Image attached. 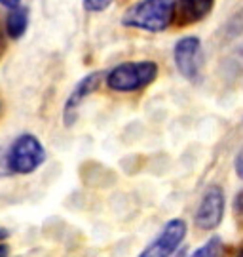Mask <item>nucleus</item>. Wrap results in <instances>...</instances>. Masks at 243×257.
<instances>
[{"instance_id": "nucleus-1", "label": "nucleus", "mask_w": 243, "mask_h": 257, "mask_svg": "<svg viewBox=\"0 0 243 257\" xmlns=\"http://www.w3.org/2000/svg\"><path fill=\"white\" fill-rule=\"evenodd\" d=\"M175 0H143L122 16V25L146 33H162L173 23Z\"/></svg>"}, {"instance_id": "nucleus-2", "label": "nucleus", "mask_w": 243, "mask_h": 257, "mask_svg": "<svg viewBox=\"0 0 243 257\" xmlns=\"http://www.w3.org/2000/svg\"><path fill=\"white\" fill-rule=\"evenodd\" d=\"M158 63L154 61H127L116 65L107 74V86L114 92L129 93L143 90L158 78Z\"/></svg>"}, {"instance_id": "nucleus-3", "label": "nucleus", "mask_w": 243, "mask_h": 257, "mask_svg": "<svg viewBox=\"0 0 243 257\" xmlns=\"http://www.w3.org/2000/svg\"><path fill=\"white\" fill-rule=\"evenodd\" d=\"M44 160L46 149L33 134H21L6 153V168L10 174H33L44 164Z\"/></svg>"}, {"instance_id": "nucleus-4", "label": "nucleus", "mask_w": 243, "mask_h": 257, "mask_svg": "<svg viewBox=\"0 0 243 257\" xmlns=\"http://www.w3.org/2000/svg\"><path fill=\"white\" fill-rule=\"evenodd\" d=\"M173 59L177 65L180 76H184L190 82H198L201 67H203V54H201V42L196 37H184L175 44Z\"/></svg>"}, {"instance_id": "nucleus-5", "label": "nucleus", "mask_w": 243, "mask_h": 257, "mask_svg": "<svg viewBox=\"0 0 243 257\" xmlns=\"http://www.w3.org/2000/svg\"><path fill=\"white\" fill-rule=\"evenodd\" d=\"M186 221L182 219H171L163 225V229L160 230V234L141 251V257H163L171 255L177 251L180 246V242L186 236Z\"/></svg>"}, {"instance_id": "nucleus-6", "label": "nucleus", "mask_w": 243, "mask_h": 257, "mask_svg": "<svg viewBox=\"0 0 243 257\" xmlns=\"http://www.w3.org/2000/svg\"><path fill=\"white\" fill-rule=\"evenodd\" d=\"M224 217V193L218 185H211L201 196L194 221L201 230H213Z\"/></svg>"}, {"instance_id": "nucleus-7", "label": "nucleus", "mask_w": 243, "mask_h": 257, "mask_svg": "<svg viewBox=\"0 0 243 257\" xmlns=\"http://www.w3.org/2000/svg\"><path fill=\"white\" fill-rule=\"evenodd\" d=\"M101 76H103V71H95V73L84 76L80 82L74 86V90H72L71 95L67 97V103H65V107H63L65 126L71 128L72 124L76 122V118H78V109L82 107L84 99H86L90 93H93L95 90H97Z\"/></svg>"}, {"instance_id": "nucleus-8", "label": "nucleus", "mask_w": 243, "mask_h": 257, "mask_svg": "<svg viewBox=\"0 0 243 257\" xmlns=\"http://www.w3.org/2000/svg\"><path fill=\"white\" fill-rule=\"evenodd\" d=\"M215 6V0H175L173 23L177 27H186L207 18Z\"/></svg>"}, {"instance_id": "nucleus-9", "label": "nucleus", "mask_w": 243, "mask_h": 257, "mask_svg": "<svg viewBox=\"0 0 243 257\" xmlns=\"http://www.w3.org/2000/svg\"><path fill=\"white\" fill-rule=\"evenodd\" d=\"M29 27V8L25 6H16V8H10L8 18H6V35L12 40H18L25 35V31Z\"/></svg>"}, {"instance_id": "nucleus-10", "label": "nucleus", "mask_w": 243, "mask_h": 257, "mask_svg": "<svg viewBox=\"0 0 243 257\" xmlns=\"http://www.w3.org/2000/svg\"><path fill=\"white\" fill-rule=\"evenodd\" d=\"M222 251V242H220V236H213L209 238L201 248H198L194 251L196 257H205V255H218Z\"/></svg>"}, {"instance_id": "nucleus-11", "label": "nucleus", "mask_w": 243, "mask_h": 257, "mask_svg": "<svg viewBox=\"0 0 243 257\" xmlns=\"http://www.w3.org/2000/svg\"><path fill=\"white\" fill-rule=\"evenodd\" d=\"M232 210H234V219L237 221V225L243 229V191L235 194L234 204H232Z\"/></svg>"}, {"instance_id": "nucleus-12", "label": "nucleus", "mask_w": 243, "mask_h": 257, "mask_svg": "<svg viewBox=\"0 0 243 257\" xmlns=\"http://www.w3.org/2000/svg\"><path fill=\"white\" fill-rule=\"evenodd\" d=\"M112 2L114 0H84V8H86V12H103Z\"/></svg>"}, {"instance_id": "nucleus-13", "label": "nucleus", "mask_w": 243, "mask_h": 257, "mask_svg": "<svg viewBox=\"0 0 243 257\" xmlns=\"http://www.w3.org/2000/svg\"><path fill=\"white\" fill-rule=\"evenodd\" d=\"M235 174L239 175V179H243V147L235 156Z\"/></svg>"}, {"instance_id": "nucleus-14", "label": "nucleus", "mask_w": 243, "mask_h": 257, "mask_svg": "<svg viewBox=\"0 0 243 257\" xmlns=\"http://www.w3.org/2000/svg\"><path fill=\"white\" fill-rule=\"evenodd\" d=\"M6 52V37H4V29L0 25V57Z\"/></svg>"}, {"instance_id": "nucleus-15", "label": "nucleus", "mask_w": 243, "mask_h": 257, "mask_svg": "<svg viewBox=\"0 0 243 257\" xmlns=\"http://www.w3.org/2000/svg\"><path fill=\"white\" fill-rule=\"evenodd\" d=\"M21 4V0H0V6H6V8H16Z\"/></svg>"}, {"instance_id": "nucleus-16", "label": "nucleus", "mask_w": 243, "mask_h": 257, "mask_svg": "<svg viewBox=\"0 0 243 257\" xmlns=\"http://www.w3.org/2000/svg\"><path fill=\"white\" fill-rule=\"evenodd\" d=\"M8 253H10V248L6 246V244H2V242H0V257H6Z\"/></svg>"}, {"instance_id": "nucleus-17", "label": "nucleus", "mask_w": 243, "mask_h": 257, "mask_svg": "<svg viewBox=\"0 0 243 257\" xmlns=\"http://www.w3.org/2000/svg\"><path fill=\"white\" fill-rule=\"evenodd\" d=\"M10 236V232L6 229H0V240H6Z\"/></svg>"}, {"instance_id": "nucleus-18", "label": "nucleus", "mask_w": 243, "mask_h": 257, "mask_svg": "<svg viewBox=\"0 0 243 257\" xmlns=\"http://www.w3.org/2000/svg\"><path fill=\"white\" fill-rule=\"evenodd\" d=\"M237 253H239V255H243V244L239 246V249H237Z\"/></svg>"}]
</instances>
